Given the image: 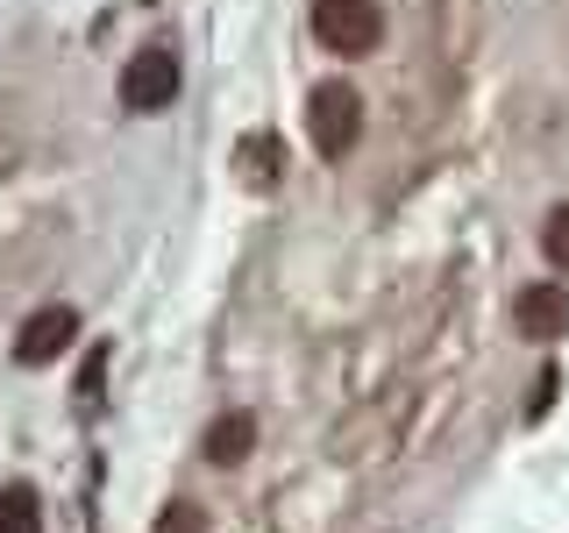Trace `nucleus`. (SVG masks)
<instances>
[{"mask_svg": "<svg viewBox=\"0 0 569 533\" xmlns=\"http://www.w3.org/2000/svg\"><path fill=\"white\" fill-rule=\"evenodd\" d=\"M556 384H562V370H556V363H548V370H541V378H533V399H527V420H541V413H548V405H556Z\"/></svg>", "mask_w": 569, "mask_h": 533, "instance_id": "nucleus-11", "label": "nucleus"}, {"mask_svg": "<svg viewBox=\"0 0 569 533\" xmlns=\"http://www.w3.org/2000/svg\"><path fill=\"white\" fill-rule=\"evenodd\" d=\"M313 36L335 58H370L385 36V14H378V0H313Z\"/></svg>", "mask_w": 569, "mask_h": 533, "instance_id": "nucleus-2", "label": "nucleus"}, {"mask_svg": "<svg viewBox=\"0 0 569 533\" xmlns=\"http://www.w3.org/2000/svg\"><path fill=\"white\" fill-rule=\"evenodd\" d=\"M71 342H79V313L71 306H36L22 328H14V363L43 370V363H58Z\"/></svg>", "mask_w": 569, "mask_h": 533, "instance_id": "nucleus-4", "label": "nucleus"}, {"mask_svg": "<svg viewBox=\"0 0 569 533\" xmlns=\"http://www.w3.org/2000/svg\"><path fill=\"white\" fill-rule=\"evenodd\" d=\"M249 449H257V420H249V413H221V420L207 426V441H200V455L221 462V470L249 462Z\"/></svg>", "mask_w": 569, "mask_h": 533, "instance_id": "nucleus-6", "label": "nucleus"}, {"mask_svg": "<svg viewBox=\"0 0 569 533\" xmlns=\"http://www.w3.org/2000/svg\"><path fill=\"white\" fill-rule=\"evenodd\" d=\"M150 533H207V512L192 505V497H171L164 512H157V526Z\"/></svg>", "mask_w": 569, "mask_h": 533, "instance_id": "nucleus-9", "label": "nucleus"}, {"mask_svg": "<svg viewBox=\"0 0 569 533\" xmlns=\"http://www.w3.org/2000/svg\"><path fill=\"white\" fill-rule=\"evenodd\" d=\"M171 100H178V50H164V43L136 50L129 71H121V107L129 114H164Z\"/></svg>", "mask_w": 569, "mask_h": 533, "instance_id": "nucleus-3", "label": "nucleus"}, {"mask_svg": "<svg viewBox=\"0 0 569 533\" xmlns=\"http://www.w3.org/2000/svg\"><path fill=\"white\" fill-rule=\"evenodd\" d=\"M541 249H548V263H556V271H569V207H556L541 221Z\"/></svg>", "mask_w": 569, "mask_h": 533, "instance_id": "nucleus-10", "label": "nucleus"}, {"mask_svg": "<svg viewBox=\"0 0 569 533\" xmlns=\"http://www.w3.org/2000/svg\"><path fill=\"white\" fill-rule=\"evenodd\" d=\"M512 320H520L527 342H562L569 334V284H527L512 299Z\"/></svg>", "mask_w": 569, "mask_h": 533, "instance_id": "nucleus-5", "label": "nucleus"}, {"mask_svg": "<svg viewBox=\"0 0 569 533\" xmlns=\"http://www.w3.org/2000/svg\"><path fill=\"white\" fill-rule=\"evenodd\" d=\"M307 135H313V150L328 157V164H342L356 150V135H363V93L342 86V79H320L307 93Z\"/></svg>", "mask_w": 569, "mask_h": 533, "instance_id": "nucleus-1", "label": "nucleus"}, {"mask_svg": "<svg viewBox=\"0 0 569 533\" xmlns=\"http://www.w3.org/2000/svg\"><path fill=\"white\" fill-rule=\"evenodd\" d=\"M0 533H43V505H36L29 484H8V491H0Z\"/></svg>", "mask_w": 569, "mask_h": 533, "instance_id": "nucleus-7", "label": "nucleus"}, {"mask_svg": "<svg viewBox=\"0 0 569 533\" xmlns=\"http://www.w3.org/2000/svg\"><path fill=\"white\" fill-rule=\"evenodd\" d=\"M242 171H249V185H278L284 142H278V135H249V142H242Z\"/></svg>", "mask_w": 569, "mask_h": 533, "instance_id": "nucleus-8", "label": "nucleus"}]
</instances>
